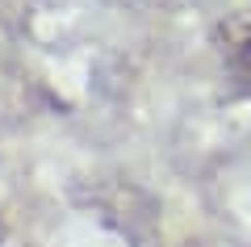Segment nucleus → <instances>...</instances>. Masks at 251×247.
Returning <instances> with one entry per match:
<instances>
[{
    "label": "nucleus",
    "instance_id": "1",
    "mask_svg": "<svg viewBox=\"0 0 251 247\" xmlns=\"http://www.w3.org/2000/svg\"><path fill=\"white\" fill-rule=\"evenodd\" d=\"M230 67H234V76H239L243 84L251 88V38H247V42H234V46H230Z\"/></svg>",
    "mask_w": 251,
    "mask_h": 247
}]
</instances>
